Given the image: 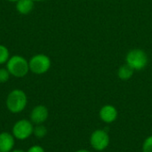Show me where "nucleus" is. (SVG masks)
I'll use <instances>...</instances> for the list:
<instances>
[{
  "label": "nucleus",
  "instance_id": "f257e3e1",
  "mask_svg": "<svg viewBox=\"0 0 152 152\" xmlns=\"http://www.w3.org/2000/svg\"><path fill=\"white\" fill-rule=\"evenodd\" d=\"M7 110L13 114H18L22 112L27 104H28V97L24 91L20 89H14L11 91L5 101Z\"/></svg>",
  "mask_w": 152,
  "mask_h": 152
},
{
  "label": "nucleus",
  "instance_id": "f03ea898",
  "mask_svg": "<svg viewBox=\"0 0 152 152\" xmlns=\"http://www.w3.org/2000/svg\"><path fill=\"white\" fill-rule=\"evenodd\" d=\"M6 69L11 76L14 77H24L29 71V65L27 59L20 55H12L6 62Z\"/></svg>",
  "mask_w": 152,
  "mask_h": 152
},
{
  "label": "nucleus",
  "instance_id": "7ed1b4c3",
  "mask_svg": "<svg viewBox=\"0 0 152 152\" xmlns=\"http://www.w3.org/2000/svg\"><path fill=\"white\" fill-rule=\"evenodd\" d=\"M28 65L29 71L36 75H43L50 69L51 60L47 55L44 53H38L30 58L28 61Z\"/></svg>",
  "mask_w": 152,
  "mask_h": 152
},
{
  "label": "nucleus",
  "instance_id": "20e7f679",
  "mask_svg": "<svg viewBox=\"0 0 152 152\" xmlns=\"http://www.w3.org/2000/svg\"><path fill=\"white\" fill-rule=\"evenodd\" d=\"M34 124L28 119H20L12 126V134L15 139L24 141L33 134Z\"/></svg>",
  "mask_w": 152,
  "mask_h": 152
},
{
  "label": "nucleus",
  "instance_id": "39448f33",
  "mask_svg": "<svg viewBox=\"0 0 152 152\" xmlns=\"http://www.w3.org/2000/svg\"><path fill=\"white\" fill-rule=\"evenodd\" d=\"M126 62L134 69L141 70L146 67L148 63V57L145 52H143L142 50L134 49L127 53Z\"/></svg>",
  "mask_w": 152,
  "mask_h": 152
},
{
  "label": "nucleus",
  "instance_id": "423d86ee",
  "mask_svg": "<svg viewBox=\"0 0 152 152\" xmlns=\"http://www.w3.org/2000/svg\"><path fill=\"white\" fill-rule=\"evenodd\" d=\"M90 143L94 150L103 151L110 144V136L108 133L104 130H96L91 135Z\"/></svg>",
  "mask_w": 152,
  "mask_h": 152
},
{
  "label": "nucleus",
  "instance_id": "0eeeda50",
  "mask_svg": "<svg viewBox=\"0 0 152 152\" xmlns=\"http://www.w3.org/2000/svg\"><path fill=\"white\" fill-rule=\"evenodd\" d=\"M49 116L48 109L45 105H37L34 107L30 112V121L35 125L45 123Z\"/></svg>",
  "mask_w": 152,
  "mask_h": 152
},
{
  "label": "nucleus",
  "instance_id": "6e6552de",
  "mask_svg": "<svg viewBox=\"0 0 152 152\" xmlns=\"http://www.w3.org/2000/svg\"><path fill=\"white\" fill-rule=\"evenodd\" d=\"M15 144V138L12 134L7 132L0 133V151L11 152Z\"/></svg>",
  "mask_w": 152,
  "mask_h": 152
},
{
  "label": "nucleus",
  "instance_id": "1a4fd4ad",
  "mask_svg": "<svg viewBox=\"0 0 152 152\" xmlns=\"http://www.w3.org/2000/svg\"><path fill=\"white\" fill-rule=\"evenodd\" d=\"M100 118L105 123H112L118 118V110L112 105H105L100 110Z\"/></svg>",
  "mask_w": 152,
  "mask_h": 152
},
{
  "label": "nucleus",
  "instance_id": "9d476101",
  "mask_svg": "<svg viewBox=\"0 0 152 152\" xmlns=\"http://www.w3.org/2000/svg\"><path fill=\"white\" fill-rule=\"evenodd\" d=\"M34 4L35 2L33 0H19L16 2V10L19 13L27 15L32 12Z\"/></svg>",
  "mask_w": 152,
  "mask_h": 152
},
{
  "label": "nucleus",
  "instance_id": "9b49d317",
  "mask_svg": "<svg viewBox=\"0 0 152 152\" xmlns=\"http://www.w3.org/2000/svg\"><path fill=\"white\" fill-rule=\"evenodd\" d=\"M134 69L131 68L128 64L126 65H123L119 68L118 75L120 79L122 80H128L134 74Z\"/></svg>",
  "mask_w": 152,
  "mask_h": 152
},
{
  "label": "nucleus",
  "instance_id": "f8f14e48",
  "mask_svg": "<svg viewBox=\"0 0 152 152\" xmlns=\"http://www.w3.org/2000/svg\"><path fill=\"white\" fill-rule=\"evenodd\" d=\"M33 134L39 139L44 138L46 134H47V128L43 125V124H39V125H36L34 126V130H33Z\"/></svg>",
  "mask_w": 152,
  "mask_h": 152
},
{
  "label": "nucleus",
  "instance_id": "ddd939ff",
  "mask_svg": "<svg viewBox=\"0 0 152 152\" xmlns=\"http://www.w3.org/2000/svg\"><path fill=\"white\" fill-rule=\"evenodd\" d=\"M10 57L11 56L8 48L4 45H0V65L6 63Z\"/></svg>",
  "mask_w": 152,
  "mask_h": 152
},
{
  "label": "nucleus",
  "instance_id": "4468645a",
  "mask_svg": "<svg viewBox=\"0 0 152 152\" xmlns=\"http://www.w3.org/2000/svg\"><path fill=\"white\" fill-rule=\"evenodd\" d=\"M11 74L9 73L8 69L6 68H1L0 69V83H6L10 78Z\"/></svg>",
  "mask_w": 152,
  "mask_h": 152
},
{
  "label": "nucleus",
  "instance_id": "2eb2a0df",
  "mask_svg": "<svg viewBox=\"0 0 152 152\" xmlns=\"http://www.w3.org/2000/svg\"><path fill=\"white\" fill-rule=\"evenodd\" d=\"M142 152H152V135L149 136L143 142Z\"/></svg>",
  "mask_w": 152,
  "mask_h": 152
},
{
  "label": "nucleus",
  "instance_id": "dca6fc26",
  "mask_svg": "<svg viewBox=\"0 0 152 152\" xmlns=\"http://www.w3.org/2000/svg\"><path fill=\"white\" fill-rule=\"evenodd\" d=\"M26 152H45V150L40 145H33Z\"/></svg>",
  "mask_w": 152,
  "mask_h": 152
},
{
  "label": "nucleus",
  "instance_id": "f3484780",
  "mask_svg": "<svg viewBox=\"0 0 152 152\" xmlns=\"http://www.w3.org/2000/svg\"><path fill=\"white\" fill-rule=\"evenodd\" d=\"M11 152H26V151H22V150H12Z\"/></svg>",
  "mask_w": 152,
  "mask_h": 152
},
{
  "label": "nucleus",
  "instance_id": "a211bd4d",
  "mask_svg": "<svg viewBox=\"0 0 152 152\" xmlns=\"http://www.w3.org/2000/svg\"><path fill=\"white\" fill-rule=\"evenodd\" d=\"M75 152H90L88 151H86V150H79V151H77Z\"/></svg>",
  "mask_w": 152,
  "mask_h": 152
},
{
  "label": "nucleus",
  "instance_id": "6ab92c4d",
  "mask_svg": "<svg viewBox=\"0 0 152 152\" xmlns=\"http://www.w3.org/2000/svg\"><path fill=\"white\" fill-rule=\"evenodd\" d=\"M7 1H9V2H12V3H16V2H18L19 0H7Z\"/></svg>",
  "mask_w": 152,
  "mask_h": 152
},
{
  "label": "nucleus",
  "instance_id": "aec40b11",
  "mask_svg": "<svg viewBox=\"0 0 152 152\" xmlns=\"http://www.w3.org/2000/svg\"><path fill=\"white\" fill-rule=\"evenodd\" d=\"M34 2H42V1H45V0H33Z\"/></svg>",
  "mask_w": 152,
  "mask_h": 152
},
{
  "label": "nucleus",
  "instance_id": "412c9836",
  "mask_svg": "<svg viewBox=\"0 0 152 152\" xmlns=\"http://www.w3.org/2000/svg\"><path fill=\"white\" fill-rule=\"evenodd\" d=\"M0 152H2V151H0Z\"/></svg>",
  "mask_w": 152,
  "mask_h": 152
}]
</instances>
